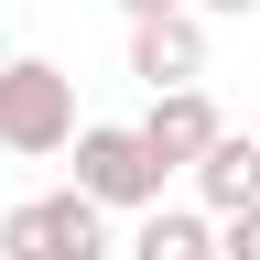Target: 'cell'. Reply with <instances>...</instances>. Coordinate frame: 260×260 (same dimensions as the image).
<instances>
[{
	"instance_id": "cell-1",
	"label": "cell",
	"mask_w": 260,
	"mask_h": 260,
	"mask_svg": "<svg viewBox=\"0 0 260 260\" xmlns=\"http://www.w3.org/2000/svg\"><path fill=\"white\" fill-rule=\"evenodd\" d=\"M0 260H109V206L76 195V184L22 195V206L0 217Z\"/></svg>"
},
{
	"instance_id": "cell-2",
	"label": "cell",
	"mask_w": 260,
	"mask_h": 260,
	"mask_svg": "<svg viewBox=\"0 0 260 260\" xmlns=\"http://www.w3.org/2000/svg\"><path fill=\"white\" fill-rule=\"evenodd\" d=\"M76 130V76L44 54H0V152H65Z\"/></svg>"
},
{
	"instance_id": "cell-3",
	"label": "cell",
	"mask_w": 260,
	"mask_h": 260,
	"mask_svg": "<svg viewBox=\"0 0 260 260\" xmlns=\"http://www.w3.org/2000/svg\"><path fill=\"white\" fill-rule=\"evenodd\" d=\"M76 141V195L98 206H152L162 195V162L141 152V130H65Z\"/></svg>"
},
{
	"instance_id": "cell-4",
	"label": "cell",
	"mask_w": 260,
	"mask_h": 260,
	"mask_svg": "<svg viewBox=\"0 0 260 260\" xmlns=\"http://www.w3.org/2000/svg\"><path fill=\"white\" fill-rule=\"evenodd\" d=\"M130 76H141V87L206 76V22H195V11H141V22H130Z\"/></svg>"
},
{
	"instance_id": "cell-5",
	"label": "cell",
	"mask_w": 260,
	"mask_h": 260,
	"mask_svg": "<svg viewBox=\"0 0 260 260\" xmlns=\"http://www.w3.org/2000/svg\"><path fill=\"white\" fill-rule=\"evenodd\" d=\"M206 141H217V98L195 87V76H184V87H152V119H141V152L162 162V174H184V162L206 152Z\"/></svg>"
},
{
	"instance_id": "cell-6",
	"label": "cell",
	"mask_w": 260,
	"mask_h": 260,
	"mask_svg": "<svg viewBox=\"0 0 260 260\" xmlns=\"http://www.w3.org/2000/svg\"><path fill=\"white\" fill-rule=\"evenodd\" d=\"M195 174V195H206V217H228V206H260V130H228L217 119V141L184 162Z\"/></svg>"
},
{
	"instance_id": "cell-7",
	"label": "cell",
	"mask_w": 260,
	"mask_h": 260,
	"mask_svg": "<svg viewBox=\"0 0 260 260\" xmlns=\"http://www.w3.org/2000/svg\"><path fill=\"white\" fill-rule=\"evenodd\" d=\"M130 260H217V228L195 217V206H141V239H130Z\"/></svg>"
},
{
	"instance_id": "cell-8",
	"label": "cell",
	"mask_w": 260,
	"mask_h": 260,
	"mask_svg": "<svg viewBox=\"0 0 260 260\" xmlns=\"http://www.w3.org/2000/svg\"><path fill=\"white\" fill-rule=\"evenodd\" d=\"M217 260H260V206H228V228H217Z\"/></svg>"
},
{
	"instance_id": "cell-9",
	"label": "cell",
	"mask_w": 260,
	"mask_h": 260,
	"mask_svg": "<svg viewBox=\"0 0 260 260\" xmlns=\"http://www.w3.org/2000/svg\"><path fill=\"white\" fill-rule=\"evenodd\" d=\"M184 11H228V22H249V11H260V0H184Z\"/></svg>"
},
{
	"instance_id": "cell-10",
	"label": "cell",
	"mask_w": 260,
	"mask_h": 260,
	"mask_svg": "<svg viewBox=\"0 0 260 260\" xmlns=\"http://www.w3.org/2000/svg\"><path fill=\"white\" fill-rule=\"evenodd\" d=\"M119 11H130V22H141V11H184V0H119Z\"/></svg>"
},
{
	"instance_id": "cell-11",
	"label": "cell",
	"mask_w": 260,
	"mask_h": 260,
	"mask_svg": "<svg viewBox=\"0 0 260 260\" xmlns=\"http://www.w3.org/2000/svg\"><path fill=\"white\" fill-rule=\"evenodd\" d=\"M0 54H11V32H0Z\"/></svg>"
},
{
	"instance_id": "cell-12",
	"label": "cell",
	"mask_w": 260,
	"mask_h": 260,
	"mask_svg": "<svg viewBox=\"0 0 260 260\" xmlns=\"http://www.w3.org/2000/svg\"><path fill=\"white\" fill-rule=\"evenodd\" d=\"M249 130H260V119H249Z\"/></svg>"
}]
</instances>
